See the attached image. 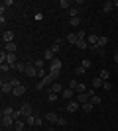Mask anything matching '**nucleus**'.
Returning a JSON list of instances; mask_svg holds the SVG:
<instances>
[{
  "mask_svg": "<svg viewBox=\"0 0 118 131\" xmlns=\"http://www.w3.org/2000/svg\"><path fill=\"white\" fill-rule=\"evenodd\" d=\"M55 80H57V78L53 77V74H47V77H45V78H41V80H39L38 84H35V88H38V90H43V88L47 86V84H53V82H55Z\"/></svg>",
  "mask_w": 118,
  "mask_h": 131,
  "instance_id": "f257e3e1",
  "label": "nucleus"
},
{
  "mask_svg": "<svg viewBox=\"0 0 118 131\" xmlns=\"http://www.w3.org/2000/svg\"><path fill=\"white\" fill-rule=\"evenodd\" d=\"M59 72H61V61L59 59H53L51 61V67H49V74H53V77H59Z\"/></svg>",
  "mask_w": 118,
  "mask_h": 131,
  "instance_id": "f03ea898",
  "label": "nucleus"
},
{
  "mask_svg": "<svg viewBox=\"0 0 118 131\" xmlns=\"http://www.w3.org/2000/svg\"><path fill=\"white\" fill-rule=\"evenodd\" d=\"M14 123H16V119L12 115H2V129H10V127H14Z\"/></svg>",
  "mask_w": 118,
  "mask_h": 131,
  "instance_id": "7ed1b4c3",
  "label": "nucleus"
},
{
  "mask_svg": "<svg viewBox=\"0 0 118 131\" xmlns=\"http://www.w3.org/2000/svg\"><path fill=\"white\" fill-rule=\"evenodd\" d=\"M20 112H22L24 117H28V115H34V112H32V104H28V102H24V104L20 106Z\"/></svg>",
  "mask_w": 118,
  "mask_h": 131,
  "instance_id": "20e7f679",
  "label": "nucleus"
},
{
  "mask_svg": "<svg viewBox=\"0 0 118 131\" xmlns=\"http://www.w3.org/2000/svg\"><path fill=\"white\" fill-rule=\"evenodd\" d=\"M61 96H63V100H73L75 96H77V92H75L73 88H69V86H67V88L61 92Z\"/></svg>",
  "mask_w": 118,
  "mask_h": 131,
  "instance_id": "39448f33",
  "label": "nucleus"
},
{
  "mask_svg": "<svg viewBox=\"0 0 118 131\" xmlns=\"http://www.w3.org/2000/svg\"><path fill=\"white\" fill-rule=\"evenodd\" d=\"M26 65H28V69H26V74L34 78L35 74H38V69H35V65H32V61H26Z\"/></svg>",
  "mask_w": 118,
  "mask_h": 131,
  "instance_id": "423d86ee",
  "label": "nucleus"
},
{
  "mask_svg": "<svg viewBox=\"0 0 118 131\" xmlns=\"http://www.w3.org/2000/svg\"><path fill=\"white\" fill-rule=\"evenodd\" d=\"M75 100L83 106L85 102H89V100H90V96H89V92H81V94H77V96H75Z\"/></svg>",
  "mask_w": 118,
  "mask_h": 131,
  "instance_id": "0eeeda50",
  "label": "nucleus"
},
{
  "mask_svg": "<svg viewBox=\"0 0 118 131\" xmlns=\"http://www.w3.org/2000/svg\"><path fill=\"white\" fill-rule=\"evenodd\" d=\"M79 108H81V104H79L77 100H69V102H67V112H71V114L77 112Z\"/></svg>",
  "mask_w": 118,
  "mask_h": 131,
  "instance_id": "6e6552de",
  "label": "nucleus"
},
{
  "mask_svg": "<svg viewBox=\"0 0 118 131\" xmlns=\"http://www.w3.org/2000/svg\"><path fill=\"white\" fill-rule=\"evenodd\" d=\"M65 88H63V84H57V82H53L51 84V88H49V92H53V94H61Z\"/></svg>",
  "mask_w": 118,
  "mask_h": 131,
  "instance_id": "1a4fd4ad",
  "label": "nucleus"
},
{
  "mask_svg": "<svg viewBox=\"0 0 118 131\" xmlns=\"http://www.w3.org/2000/svg\"><path fill=\"white\" fill-rule=\"evenodd\" d=\"M14 96H16V98H20V96H24V94H26V86H24V84H20V86H16L14 88Z\"/></svg>",
  "mask_w": 118,
  "mask_h": 131,
  "instance_id": "9d476101",
  "label": "nucleus"
},
{
  "mask_svg": "<svg viewBox=\"0 0 118 131\" xmlns=\"http://www.w3.org/2000/svg\"><path fill=\"white\" fill-rule=\"evenodd\" d=\"M2 41H4V45H6V43H12V41H14V31H4Z\"/></svg>",
  "mask_w": 118,
  "mask_h": 131,
  "instance_id": "9b49d317",
  "label": "nucleus"
},
{
  "mask_svg": "<svg viewBox=\"0 0 118 131\" xmlns=\"http://www.w3.org/2000/svg\"><path fill=\"white\" fill-rule=\"evenodd\" d=\"M8 92H14V84L12 82H2V94H8Z\"/></svg>",
  "mask_w": 118,
  "mask_h": 131,
  "instance_id": "f8f14e48",
  "label": "nucleus"
},
{
  "mask_svg": "<svg viewBox=\"0 0 118 131\" xmlns=\"http://www.w3.org/2000/svg\"><path fill=\"white\" fill-rule=\"evenodd\" d=\"M77 41H79V35H77V33H67V43L77 45Z\"/></svg>",
  "mask_w": 118,
  "mask_h": 131,
  "instance_id": "ddd939ff",
  "label": "nucleus"
},
{
  "mask_svg": "<svg viewBox=\"0 0 118 131\" xmlns=\"http://www.w3.org/2000/svg\"><path fill=\"white\" fill-rule=\"evenodd\" d=\"M57 119H59V115L57 114H45V121H49V123H57Z\"/></svg>",
  "mask_w": 118,
  "mask_h": 131,
  "instance_id": "4468645a",
  "label": "nucleus"
},
{
  "mask_svg": "<svg viewBox=\"0 0 118 131\" xmlns=\"http://www.w3.org/2000/svg\"><path fill=\"white\" fill-rule=\"evenodd\" d=\"M14 131H26V121L18 119L16 123H14Z\"/></svg>",
  "mask_w": 118,
  "mask_h": 131,
  "instance_id": "2eb2a0df",
  "label": "nucleus"
},
{
  "mask_svg": "<svg viewBox=\"0 0 118 131\" xmlns=\"http://www.w3.org/2000/svg\"><path fill=\"white\" fill-rule=\"evenodd\" d=\"M87 43H89V45H96V43H98V35H95V33L87 35Z\"/></svg>",
  "mask_w": 118,
  "mask_h": 131,
  "instance_id": "dca6fc26",
  "label": "nucleus"
},
{
  "mask_svg": "<svg viewBox=\"0 0 118 131\" xmlns=\"http://www.w3.org/2000/svg\"><path fill=\"white\" fill-rule=\"evenodd\" d=\"M26 69H28V65H26V63H18V65L14 67V71H18L20 74H22V72L26 74Z\"/></svg>",
  "mask_w": 118,
  "mask_h": 131,
  "instance_id": "f3484780",
  "label": "nucleus"
},
{
  "mask_svg": "<svg viewBox=\"0 0 118 131\" xmlns=\"http://www.w3.org/2000/svg\"><path fill=\"white\" fill-rule=\"evenodd\" d=\"M4 51H6V53H16V43H14V41H12V43H6Z\"/></svg>",
  "mask_w": 118,
  "mask_h": 131,
  "instance_id": "a211bd4d",
  "label": "nucleus"
},
{
  "mask_svg": "<svg viewBox=\"0 0 118 131\" xmlns=\"http://www.w3.org/2000/svg\"><path fill=\"white\" fill-rule=\"evenodd\" d=\"M90 84H93V86H95V88H98V86H104V80H102L101 77H95V78H93V82H90Z\"/></svg>",
  "mask_w": 118,
  "mask_h": 131,
  "instance_id": "6ab92c4d",
  "label": "nucleus"
},
{
  "mask_svg": "<svg viewBox=\"0 0 118 131\" xmlns=\"http://www.w3.org/2000/svg\"><path fill=\"white\" fill-rule=\"evenodd\" d=\"M79 14H81V8H69V16L71 18H79Z\"/></svg>",
  "mask_w": 118,
  "mask_h": 131,
  "instance_id": "aec40b11",
  "label": "nucleus"
},
{
  "mask_svg": "<svg viewBox=\"0 0 118 131\" xmlns=\"http://www.w3.org/2000/svg\"><path fill=\"white\" fill-rule=\"evenodd\" d=\"M14 112H16V110H12V106H4V108H2V115H12Z\"/></svg>",
  "mask_w": 118,
  "mask_h": 131,
  "instance_id": "412c9836",
  "label": "nucleus"
},
{
  "mask_svg": "<svg viewBox=\"0 0 118 131\" xmlns=\"http://www.w3.org/2000/svg\"><path fill=\"white\" fill-rule=\"evenodd\" d=\"M43 59L45 61H53V59H55V53H53V51H45V55H43Z\"/></svg>",
  "mask_w": 118,
  "mask_h": 131,
  "instance_id": "4be33fe9",
  "label": "nucleus"
},
{
  "mask_svg": "<svg viewBox=\"0 0 118 131\" xmlns=\"http://www.w3.org/2000/svg\"><path fill=\"white\" fill-rule=\"evenodd\" d=\"M77 47H79V49H87V47H89L87 39H79V41H77Z\"/></svg>",
  "mask_w": 118,
  "mask_h": 131,
  "instance_id": "5701e85b",
  "label": "nucleus"
},
{
  "mask_svg": "<svg viewBox=\"0 0 118 131\" xmlns=\"http://www.w3.org/2000/svg\"><path fill=\"white\" fill-rule=\"evenodd\" d=\"M112 6H114L112 2H104V4H102V10L108 14V12H112Z\"/></svg>",
  "mask_w": 118,
  "mask_h": 131,
  "instance_id": "b1692460",
  "label": "nucleus"
},
{
  "mask_svg": "<svg viewBox=\"0 0 118 131\" xmlns=\"http://www.w3.org/2000/svg\"><path fill=\"white\" fill-rule=\"evenodd\" d=\"M93 108H95V106L90 104V102H85V104H83V112H87V114H89V112H93Z\"/></svg>",
  "mask_w": 118,
  "mask_h": 131,
  "instance_id": "393cba45",
  "label": "nucleus"
},
{
  "mask_svg": "<svg viewBox=\"0 0 118 131\" xmlns=\"http://www.w3.org/2000/svg\"><path fill=\"white\" fill-rule=\"evenodd\" d=\"M96 55H98V57H104V55H106V47H98V45H96Z\"/></svg>",
  "mask_w": 118,
  "mask_h": 131,
  "instance_id": "a878e982",
  "label": "nucleus"
},
{
  "mask_svg": "<svg viewBox=\"0 0 118 131\" xmlns=\"http://www.w3.org/2000/svg\"><path fill=\"white\" fill-rule=\"evenodd\" d=\"M89 102H90L93 106H98V104H101V98H98V96L95 94V96H90V100H89Z\"/></svg>",
  "mask_w": 118,
  "mask_h": 131,
  "instance_id": "bb28decb",
  "label": "nucleus"
},
{
  "mask_svg": "<svg viewBox=\"0 0 118 131\" xmlns=\"http://www.w3.org/2000/svg\"><path fill=\"white\" fill-rule=\"evenodd\" d=\"M59 6H61V8H65V10L69 12V8H71V2H69V0H61V2H59Z\"/></svg>",
  "mask_w": 118,
  "mask_h": 131,
  "instance_id": "cd10ccee",
  "label": "nucleus"
},
{
  "mask_svg": "<svg viewBox=\"0 0 118 131\" xmlns=\"http://www.w3.org/2000/svg\"><path fill=\"white\" fill-rule=\"evenodd\" d=\"M81 67H83L85 71H87V69H89V67H90V59H89V57H85V59H83V63H81Z\"/></svg>",
  "mask_w": 118,
  "mask_h": 131,
  "instance_id": "c85d7f7f",
  "label": "nucleus"
},
{
  "mask_svg": "<svg viewBox=\"0 0 118 131\" xmlns=\"http://www.w3.org/2000/svg\"><path fill=\"white\" fill-rule=\"evenodd\" d=\"M106 43H108V37H98V47H106Z\"/></svg>",
  "mask_w": 118,
  "mask_h": 131,
  "instance_id": "c756f323",
  "label": "nucleus"
},
{
  "mask_svg": "<svg viewBox=\"0 0 118 131\" xmlns=\"http://www.w3.org/2000/svg\"><path fill=\"white\" fill-rule=\"evenodd\" d=\"M108 77H110V72H108L106 69H104V71H101V78H102L104 82H108Z\"/></svg>",
  "mask_w": 118,
  "mask_h": 131,
  "instance_id": "7c9ffc66",
  "label": "nucleus"
},
{
  "mask_svg": "<svg viewBox=\"0 0 118 131\" xmlns=\"http://www.w3.org/2000/svg\"><path fill=\"white\" fill-rule=\"evenodd\" d=\"M26 125H35V117L34 115H28V117H26Z\"/></svg>",
  "mask_w": 118,
  "mask_h": 131,
  "instance_id": "2f4dec72",
  "label": "nucleus"
},
{
  "mask_svg": "<svg viewBox=\"0 0 118 131\" xmlns=\"http://www.w3.org/2000/svg\"><path fill=\"white\" fill-rule=\"evenodd\" d=\"M55 125H59V127H65V125H67V119H65V117H59Z\"/></svg>",
  "mask_w": 118,
  "mask_h": 131,
  "instance_id": "473e14b6",
  "label": "nucleus"
},
{
  "mask_svg": "<svg viewBox=\"0 0 118 131\" xmlns=\"http://www.w3.org/2000/svg\"><path fill=\"white\" fill-rule=\"evenodd\" d=\"M0 69H2V72H8V71H14V69H12L10 65H8V63H4V65H0Z\"/></svg>",
  "mask_w": 118,
  "mask_h": 131,
  "instance_id": "72a5a7b5",
  "label": "nucleus"
},
{
  "mask_svg": "<svg viewBox=\"0 0 118 131\" xmlns=\"http://www.w3.org/2000/svg\"><path fill=\"white\" fill-rule=\"evenodd\" d=\"M81 74H85V69L83 67H77L75 69V77H81Z\"/></svg>",
  "mask_w": 118,
  "mask_h": 131,
  "instance_id": "f704fd0d",
  "label": "nucleus"
},
{
  "mask_svg": "<svg viewBox=\"0 0 118 131\" xmlns=\"http://www.w3.org/2000/svg\"><path fill=\"white\" fill-rule=\"evenodd\" d=\"M12 117H14V119H20V117H24V115H22V112H20V110H16V112H14V114H12Z\"/></svg>",
  "mask_w": 118,
  "mask_h": 131,
  "instance_id": "c9c22d12",
  "label": "nucleus"
},
{
  "mask_svg": "<svg viewBox=\"0 0 118 131\" xmlns=\"http://www.w3.org/2000/svg\"><path fill=\"white\" fill-rule=\"evenodd\" d=\"M57 96H59V94H53V92H49V94H47L49 102H57Z\"/></svg>",
  "mask_w": 118,
  "mask_h": 131,
  "instance_id": "e433bc0d",
  "label": "nucleus"
},
{
  "mask_svg": "<svg viewBox=\"0 0 118 131\" xmlns=\"http://www.w3.org/2000/svg\"><path fill=\"white\" fill-rule=\"evenodd\" d=\"M43 65H45V63H43V59L35 61V69H38V71H39V69H43Z\"/></svg>",
  "mask_w": 118,
  "mask_h": 131,
  "instance_id": "4c0bfd02",
  "label": "nucleus"
},
{
  "mask_svg": "<svg viewBox=\"0 0 118 131\" xmlns=\"http://www.w3.org/2000/svg\"><path fill=\"white\" fill-rule=\"evenodd\" d=\"M69 24H71V26H79V24H81V20H79V18H71V20H69Z\"/></svg>",
  "mask_w": 118,
  "mask_h": 131,
  "instance_id": "58836bf2",
  "label": "nucleus"
},
{
  "mask_svg": "<svg viewBox=\"0 0 118 131\" xmlns=\"http://www.w3.org/2000/svg\"><path fill=\"white\" fill-rule=\"evenodd\" d=\"M77 35H79V39H85V37H87V33H85L83 29H79V31H77Z\"/></svg>",
  "mask_w": 118,
  "mask_h": 131,
  "instance_id": "ea45409f",
  "label": "nucleus"
},
{
  "mask_svg": "<svg viewBox=\"0 0 118 131\" xmlns=\"http://www.w3.org/2000/svg\"><path fill=\"white\" fill-rule=\"evenodd\" d=\"M77 84H79L77 80H71V82H69V84H67V86H69V88H73V90H75V88H77Z\"/></svg>",
  "mask_w": 118,
  "mask_h": 131,
  "instance_id": "a19ab883",
  "label": "nucleus"
},
{
  "mask_svg": "<svg viewBox=\"0 0 118 131\" xmlns=\"http://www.w3.org/2000/svg\"><path fill=\"white\" fill-rule=\"evenodd\" d=\"M14 4V0H6V2H2V8H6V6H12Z\"/></svg>",
  "mask_w": 118,
  "mask_h": 131,
  "instance_id": "79ce46f5",
  "label": "nucleus"
},
{
  "mask_svg": "<svg viewBox=\"0 0 118 131\" xmlns=\"http://www.w3.org/2000/svg\"><path fill=\"white\" fill-rule=\"evenodd\" d=\"M51 51H53V53H57V51H59V45L53 43V45H51Z\"/></svg>",
  "mask_w": 118,
  "mask_h": 131,
  "instance_id": "37998d69",
  "label": "nucleus"
},
{
  "mask_svg": "<svg viewBox=\"0 0 118 131\" xmlns=\"http://www.w3.org/2000/svg\"><path fill=\"white\" fill-rule=\"evenodd\" d=\"M63 41H65V39H61V37H57V39H55V43L59 45V47H61V45H63Z\"/></svg>",
  "mask_w": 118,
  "mask_h": 131,
  "instance_id": "c03bdc74",
  "label": "nucleus"
},
{
  "mask_svg": "<svg viewBox=\"0 0 118 131\" xmlns=\"http://www.w3.org/2000/svg\"><path fill=\"white\" fill-rule=\"evenodd\" d=\"M114 63H118V53H114Z\"/></svg>",
  "mask_w": 118,
  "mask_h": 131,
  "instance_id": "a18cd8bd",
  "label": "nucleus"
},
{
  "mask_svg": "<svg viewBox=\"0 0 118 131\" xmlns=\"http://www.w3.org/2000/svg\"><path fill=\"white\" fill-rule=\"evenodd\" d=\"M114 8H118V0H116V2H114Z\"/></svg>",
  "mask_w": 118,
  "mask_h": 131,
  "instance_id": "49530a36",
  "label": "nucleus"
},
{
  "mask_svg": "<svg viewBox=\"0 0 118 131\" xmlns=\"http://www.w3.org/2000/svg\"><path fill=\"white\" fill-rule=\"evenodd\" d=\"M47 131H55V129H53V127H49V129H47Z\"/></svg>",
  "mask_w": 118,
  "mask_h": 131,
  "instance_id": "de8ad7c7",
  "label": "nucleus"
}]
</instances>
